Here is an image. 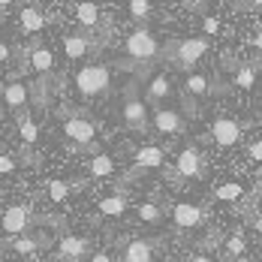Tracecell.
<instances>
[{
    "label": "cell",
    "mask_w": 262,
    "mask_h": 262,
    "mask_svg": "<svg viewBox=\"0 0 262 262\" xmlns=\"http://www.w3.org/2000/svg\"><path fill=\"white\" fill-rule=\"evenodd\" d=\"M73 84L84 100H94V97H103L108 94V84H112V73L105 63H84L79 73L73 76Z\"/></svg>",
    "instance_id": "1"
},
{
    "label": "cell",
    "mask_w": 262,
    "mask_h": 262,
    "mask_svg": "<svg viewBox=\"0 0 262 262\" xmlns=\"http://www.w3.org/2000/svg\"><path fill=\"white\" fill-rule=\"evenodd\" d=\"M124 54H127V60H133V63H154L160 57L157 36H154L151 30H145V27L133 30L130 36L124 39ZM127 60H124V63H127Z\"/></svg>",
    "instance_id": "2"
},
{
    "label": "cell",
    "mask_w": 262,
    "mask_h": 262,
    "mask_svg": "<svg viewBox=\"0 0 262 262\" xmlns=\"http://www.w3.org/2000/svg\"><path fill=\"white\" fill-rule=\"evenodd\" d=\"M172 60L184 67V70H190V67H196L205 54H208V39L205 36H190V39H181L178 46H172Z\"/></svg>",
    "instance_id": "3"
},
{
    "label": "cell",
    "mask_w": 262,
    "mask_h": 262,
    "mask_svg": "<svg viewBox=\"0 0 262 262\" xmlns=\"http://www.w3.org/2000/svg\"><path fill=\"white\" fill-rule=\"evenodd\" d=\"M30 226H33V211H30V205H12V208L3 211V217H0V229L12 238L25 235Z\"/></svg>",
    "instance_id": "4"
},
{
    "label": "cell",
    "mask_w": 262,
    "mask_h": 262,
    "mask_svg": "<svg viewBox=\"0 0 262 262\" xmlns=\"http://www.w3.org/2000/svg\"><path fill=\"white\" fill-rule=\"evenodd\" d=\"M121 115H124V124L130 127V130H148V105L145 100L136 94V91H127V97H124V105H121Z\"/></svg>",
    "instance_id": "5"
},
{
    "label": "cell",
    "mask_w": 262,
    "mask_h": 262,
    "mask_svg": "<svg viewBox=\"0 0 262 262\" xmlns=\"http://www.w3.org/2000/svg\"><path fill=\"white\" fill-rule=\"evenodd\" d=\"M63 136L70 139V142H76V145H94V136H97V127H94V121H88L84 115H67L63 118Z\"/></svg>",
    "instance_id": "6"
},
{
    "label": "cell",
    "mask_w": 262,
    "mask_h": 262,
    "mask_svg": "<svg viewBox=\"0 0 262 262\" xmlns=\"http://www.w3.org/2000/svg\"><path fill=\"white\" fill-rule=\"evenodd\" d=\"M0 100L6 103L9 112H21L30 100V91H27V84L21 79H9L0 84Z\"/></svg>",
    "instance_id": "7"
},
{
    "label": "cell",
    "mask_w": 262,
    "mask_h": 262,
    "mask_svg": "<svg viewBox=\"0 0 262 262\" xmlns=\"http://www.w3.org/2000/svg\"><path fill=\"white\" fill-rule=\"evenodd\" d=\"M27 60L25 67L30 73H36V76H52L54 73V54L46 49V46H39V42H33L30 49H27Z\"/></svg>",
    "instance_id": "8"
},
{
    "label": "cell",
    "mask_w": 262,
    "mask_h": 262,
    "mask_svg": "<svg viewBox=\"0 0 262 262\" xmlns=\"http://www.w3.org/2000/svg\"><path fill=\"white\" fill-rule=\"evenodd\" d=\"M154 130L163 133V136H178V133L187 130V121L175 108H157L154 112Z\"/></svg>",
    "instance_id": "9"
},
{
    "label": "cell",
    "mask_w": 262,
    "mask_h": 262,
    "mask_svg": "<svg viewBox=\"0 0 262 262\" xmlns=\"http://www.w3.org/2000/svg\"><path fill=\"white\" fill-rule=\"evenodd\" d=\"M211 139H214L220 148H232V145H238V139H241V127H238V121H232V118H220V121H214V124H211Z\"/></svg>",
    "instance_id": "10"
},
{
    "label": "cell",
    "mask_w": 262,
    "mask_h": 262,
    "mask_svg": "<svg viewBox=\"0 0 262 262\" xmlns=\"http://www.w3.org/2000/svg\"><path fill=\"white\" fill-rule=\"evenodd\" d=\"M172 220H175L181 229H196V226L205 223V211L199 208V205H193V202H178V205L172 208Z\"/></svg>",
    "instance_id": "11"
},
{
    "label": "cell",
    "mask_w": 262,
    "mask_h": 262,
    "mask_svg": "<svg viewBox=\"0 0 262 262\" xmlns=\"http://www.w3.org/2000/svg\"><path fill=\"white\" fill-rule=\"evenodd\" d=\"M88 238L81 235H63L57 241V253H60V259L63 262H81L88 256Z\"/></svg>",
    "instance_id": "12"
},
{
    "label": "cell",
    "mask_w": 262,
    "mask_h": 262,
    "mask_svg": "<svg viewBox=\"0 0 262 262\" xmlns=\"http://www.w3.org/2000/svg\"><path fill=\"white\" fill-rule=\"evenodd\" d=\"M175 169H178V175H184V178H202V154L193 145L181 148V154L175 160Z\"/></svg>",
    "instance_id": "13"
},
{
    "label": "cell",
    "mask_w": 262,
    "mask_h": 262,
    "mask_svg": "<svg viewBox=\"0 0 262 262\" xmlns=\"http://www.w3.org/2000/svg\"><path fill=\"white\" fill-rule=\"evenodd\" d=\"M18 25H21V33L39 36V30L46 27V15H42V9L36 3H27V6H21V12H18Z\"/></svg>",
    "instance_id": "14"
},
{
    "label": "cell",
    "mask_w": 262,
    "mask_h": 262,
    "mask_svg": "<svg viewBox=\"0 0 262 262\" xmlns=\"http://www.w3.org/2000/svg\"><path fill=\"white\" fill-rule=\"evenodd\" d=\"M94 49V42L84 36V33H67L63 36V54L70 57V60H79V57H88Z\"/></svg>",
    "instance_id": "15"
},
{
    "label": "cell",
    "mask_w": 262,
    "mask_h": 262,
    "mask_svg": "<svg viewBox=\"0 0 262 262\" xmlns=\"http://www.w3.org/2000/svg\"><path fill=\"white\" fill-rule=\"evenodd\" d=\"M172 97V81L169 76H151L148 79V88H145V100L148 103H163Z\"/></svg>",
    "instance_id": "16"
},
{
    "label": "cell",
    "mask_w": 262,
    "mask_h": 262,
    "mask_svg": "<svg viewBox=\"0 0 262 262\" xmlns=\"http://www.w3.org/2000/svg\"><path fill=\"white\" fill-rule=\"evenodd\" d=\"M124 262H154V244L145 238H136L124 247Z\"/></svg>",
    "instance_id": "17"
},
{
    "label": "cell",
    "mask_w": 262,
    "mask_h": 262,
    "mask_svg": "<svg viewBox=\"0 0 262 262\" xmlns=\"http://www.w3.org/2000/svg\"><path fill=\"white\" fill-rule=\"evenodd\" d=\"M163 148H157V145H145V148H139L136 151V169H157V166H163Z\"/></svg>",
    "instance_id": "18"
},
{
    "label": "cell",
    "mask_w": 262,
    "mask_h": 262,
    "mask_svg": "<svg viewBox=\"0 0 262 262\" xmlns=\"http://www.w3.org/2000/svg\"><path fill=\"white\" fill-rule=\"evenodd\" d=\"M112 172H115V160L108 157V154H97L88 163V175L91 178H108Z\"/></svg>",
    "instance_id": "19"
},
{
    "label": "cell",
    "mask_w": 262,
    "mask_h": 262,
    "mask_svg": "<svg viewBox=\"0 0 262 262\" xmlns=\"http://www.w3.org/2000/svg\"><path fill=\"white\" fill-rule=\"evenodd\" d=\"M124 211H127V199L121 193H112V196L100 199V214H105V217H121Z\"/></svg>",
    "instance_id": "20"
},
{
    "label": "cell",
    "mask_w": 262,
    "mask_h": 262,
    "mask_svg": "<svg viewBox=\"0 0 262 262\" xmlns=\"http://www.w3.org/2000/svg\"><path fill=\"white\" fill-rule=\"evenodd\" d=\"M184 91H187L190 97H208V94H211V81H208V76H199V73L187 76V79H184Z\"/></svg>",
    "instance_id": "21"
},
{
    "label": "cell",
    "mask_w": 262,
    "mask_h": 262,
    "mask_svg": "<svg viewBox=\"0 0 262 262\" xmlns=\"http://www.w3.org/2000/svg\"><path fill=\"white\" fill-rule=\"evenodd\" d=\"M76 18L81 27H97L100 25V6L97 3H79L76 6Z\"/></svg>",
    "instance_id": "22"
},
{
    "label": "cell",
    "mask_w": 262,
    "mask_h": 262,
    "mask_svg": "<svg viewBox=\"0 0 262 262\" xmlns=\"http://www.w3.org/2000/svg\"><path fill=\"white\" fill-rule=\"evenodd\" d=\"M39 244H42V238H33V235H18L9 241V247L15 250V253H21V256H30V253H36L39 250Z\"/></svg>",
    "instance_id": "23"
},
{
    "label": "cell",
    "mask_w": 262,
    "mask_h": 262,
    "mask_svg": "<svg viewBox=\"0 0 262 262\" xmlns=\"http://www.w3.org/2000/svg\"><path fill=\"white\" fill-rule=\"evenodd\" d=\"M214 196L220 199V202H238L241 196H244V184L238 181H229V184H220L217 190H214Z\"/></svg>",
    "instance_id": "24"
},
{
    "label": "cell",
    "mask_w": 262,
    "mask_h": 262,
    "mask_svg": "<svg viewBox=\"0 0 262 262\" xmlns=\"http://www.w3.org/2000/svg\"><path fill=\"white\" fill-rule=\"evenodd\" d=\"M81 184H70V181H60V178H54L49 181V199L52 202H63L67 196H70V190H79Z\"/></svg>",
    "instance_id": "25"
},
{
    "label": "cell",
    "mask_w": 262,
    "mask_h": 262,
    "mask_svg": "<svg viewBox=\"0 0 262 262\" xmlns=\"http://www.w3.org/2000/svg\"><path fill=\"white\" fill-rule=\"evenodd\" d=\"M136 217L142 220V223H160L163 220V211H160V205H154V202H142L139 208H136Z\"/></svg>",
    "instance_id": "26"
},
{
    "label": "cell",
    "mask_w": 262,
    "mask_h": 262,
    "mask_svg": "<svg viewBox=\"0 0 262 262\" xmlns=\"http://www.w3.org/2000/svg\"><path fill=\"white\" fill-rule=\"evenodd\" d=\"M18 136H21V142H25V145H33V142L39 139V127H36V121L21 118V121H18Z\"/></svg>",
    "instance_id": "27"
},
{
    "label": "cell",
    "mask_w": 262,
    "mask_h": 262,
    "mask_svg": "<svg viewBox=\"0 0 262 262\" xmlns=\"http://www.w3.org/2000/svg\"><path fill=\"white\" fill-rule=\"evenodd\" d=\"M223 250H226V256L241 259V256H244V250H247V241H244L241 235H229V238H226V244H223Z\"/></svg>",
    "instance_id": "28"
},
{
    "label": "cell",
    "mask_w": 262,
    "mask_h": 262,
    "mask_svg": "<svg viewBox=\"0 0 262 262\" xmlns=\"http://www.w3.org/2000/svg\"><path fill=\"white\" fill-rule=\"evenodd\" d=\"M232 81H235L241 91H250V88L256 84V70H253V67H241V70L235 73V79H232Z\"/></svg>",
    "instance_id": "29"
},
{
    "label": "cell",
    "mask_w": 262,
    "mask_h": 262,
    "mask_svg": "<svg viewBox=\"0 0 262 262\" xmlns=\"http://www.w3.org/2000/svg\"><path fill=\"white\" fill-rule=\"evenodd\" d=\"M127 9H130V15H133V18H148L154 6H151L148 0H130V3H127Z\"/></svg>",
    "instance_id": "30"
},
{
    "label": "cell",
    "mask_w": 262,
    "mask_h": 262,
    "mask_svg": "<svg viewBox=\"0 0 262 262\" xmlns=\"http://www.w3.org/2000/svg\"><path fill=\"white\" fill-rule=\"evenodd\" d=\"M15 157L12 154H0V175H9V172H15Z\"/></svg>",
    "instance_id": "31"
},
{
    "label": "cell",
    "mask_w": 262,
    "mask_h": 262,
    "mask_svg": "<svg viewBox=\"0 0 262 262\" xmlns=\"http://www.w3.org/2000/svg\"><path fill=\"white\" fill-rule=\"evenodd\" d=\"M247 154H250V160H256V163H262V139H256V142L250 145V151H247Z\"/></svg>",
    "instance_id": "32"
},
{
    "label": "cell",
    "mask_w": 262,
    "mask_h": 262,
    "mask_svg": "<svg viewBox=\"0 0 262 262\" xmlns=\"http://www.w3.org/2000/svg\"><path fill=\"white\" fill-rule=\"evenodd\" d=\"M202 27H205V33L211 36V33H217V30H220V21L211 15V18H205V21H202Z\"/></svg>",
    "instance_id": "33"
},
{
    "label": "cell",
    "mask_w": 262,
    "mask_h": 262,
    "mask_svg": "<svg viewBox=\"0 0 262 262\" xmlns=\"http://www.w3.org/2000/svg\"><path fill=\"white\" fill-rule=\"evenodd\" d=\"M9 57H12V49H9L6 42H0V63H6Z\"/></svg>",
    "instance_id": "34"
},
{
    "label": "cell",
    "mask_w": 262,
    "mask_h": 262,
    "mask_svg": "<svg viewBox=\"0 0 262 262\" xmlns=\"http://www.w3.org/2000/svg\"><path fill=\"white\" fill-rule=\"evenodd\" d=\"M91 262H112V256H108V253H103V250H100V253H94V256H91Z\"/></svg>",
    "instance_id": "35"
},
{
    "label": "cell",
    "mask_w": 262,
    "mask_h": 262,
    "mask_svg": "<svg viewBox=\"0 0 262 262\" xmlns=\"http://www.w3.org/2000/svg\"><path fill=\"white\" fill-rule=\"evenodd\" d=\"M190 262H211V256H208V253H196Z\"/></svg>",
    "instance_id": "36"
},
{
    "label": "cell",
    "mask_w": 262,
    "mask_h": 262,
    "mask_svg": "<svg viewBox=\"0 0 262 262\" xmlns=\"http://www.w3.org/2000/svg\"><path fill=\"white\" fill-rule=\"evenodd\" d=\"M253 46H256V49H259V52H262V30H259V33H256V39H253Z\"/></svg>",
    "instance_id": "37"
},
{
    "label": "cell",
    "mask_w": 262,
    "mask_h": 262,
    "mask_svg": "<svg viewBox=\"0 0 262 262\" xmlns=\"http://www.w3.org/2000/svg\"><path fill=\"white\" fill-rule=\"evenodd\" d=\"M253 226H256V229L262 232V217H256V220H253Z\"/></svg>",
    "instance_id": "38"
},
{
    "label": "cell",
    "mask_w": 262,
    "mask_h": 262,
    "mask_svg": "<svg viewBox=\"0 0 262 262\" xmlns=\"http://www.w3.org/2000/svg\"><path fill=\"white\" fill-rule=\"evenodd\" d=\"M232 262H256V259H250V256H241V259H232Z\"/></svg>",
    "instance_id": "39"
},
{
    "label": "cell",
    "mask_w": 262,
    "mask_h": 262,
    "mask_svg": "<svg viewBox=\"0 0 262 262\" xmlns=\"http://www.w3.org/2000/svg\"><path fill=\"white\" fill-rule=\"evenodd\" d=\"M256 199H259V202H262V184H259V187H256Z\"/></svg>",
    "instance_id": "40"
}]
</instances>
